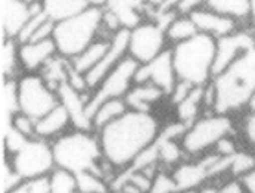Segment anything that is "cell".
Returning a JSON list of instances; mask_svg holds the SVG:
<instances>
[{
	"label": "cell",
	"mask_w": 255,
	"mask_h": 193,
	"mask_svg": "<svg viewBox=\"0 0 255 193\" xmlns=\"http://www.w3.org/2000/svg\"><path fill=\"white\" fill-rule=\"evenodd\" d=\"M50 177V193H77V183L73 173L55 168Z\"/></svg>",
	"instance_id": "f1b7e54d"
},
{
	"label": "cell",
	"mask_w": 255,
	"mask_h": 193,
	"mask_svg": "<svg viewBox=\"0 0 255 193\" xmlns=\"http://www.w3.org/2000/svg\"><path fill=\"white\" fill-rule=\"evenodd\" d=\"M21 182H22V179L16 174L9 158L4 155L1 158V193H7L9 191H12Z\"/></svg>",
	"instance_id": "e575fe53"
},
{
	"label": "cell",
	"mask_w": 255,
	"mask_h": 193,
	"mask_svg": "<svg viewBox=\"0 0 255 193\" xmlns=\"http://www.w3.org/2000/svg\"><path fill=\"white\" fill-rule=\"evenodd\" d=\"M19 1H25V3H34V1H40V0H19Z\"/></svg>",
	"instance_id": "7dc6e473"
},
{
	"label": "cell",
	"mask_w": 255,
	"mask_h": 193,
	"mask_svg": "<svg viewBox=\"0 0 255 193\" xmlns=\"http://www.w3.org/2000/svg\"><path fill=\"white\" fill-rule=\"evenodd\" d=\"M10 125L18 130L21 134H24L27 139H36V119L30 118L28 115L22 114V112H18L16 115L12 118L10 121Z\"/></svg>",
	"instance_id": "d590c367"
},
{
	"label": "cell",
	"mask_w": 255,
	"mask_h": 193,
	"mask_svg": "<svg viewBox=\"0 0 255 193\" xmlns=\"http://www.w3.org/2000/svg\"><path fill=\"white\" fill-rule=\"evenodd\" d=\"M58 96H59V103L70 114L74 128L95 131L92 118L87 114V103L90 100V95L87 92H78L68 83H64L58 89Z\"/></svg>",
	"instance_id": "9a60e30c"
},
{
	"label": "cell",
	"mask_w": 255,
	"mask_h": 193,
	"mask_svg": "<svg viewBox=\"0 0 255 193\" xmlns=\"http://www.w3.org/2000/svg\"><path fill=\"white\" fill-rule=\"evenodd\" d=\"M161 124L152 112L128 109L96 131L105 162L115 173L128 170L137 156L156 143Z\"/></svg>",
	"instance_id": "6da1fadb"
},
{
	"label": "cell",
	"mask_w": 255,
	"mask_h": 193,
	"mask_svg": "<svg viewBox=\"0 0 255 193\" xmlns=\"http://www.w3.org/2000/svg\"><path fill=\"white\" fill-rule=\"evenodd\" d=\"M251 21L255 24V0H253V9H251Z\"/></svg>",
	"instance_id": "bcb514c9"
},
{
	"label": "cell",
	"mask_w": 255,
	"mask_h": 193,
	"mask_svg": "<svg viewBox=\"0 0 255 193\" xmlns=\"http://www.w3.org/2000/svg\"><path fill=\"white\" fill-rule=\"evenodd\" d=\"M111 39H108V37H99L96 41H93L80 55H77L75 58L70 59L71 61V65H73L78 73H81V74L86 76L104 58V55L107 53V50L110 47Z\"/></svg>",
	"instance_id": "ffe728a7"
},
{
	"label": "cell",
	"mask_w": 255,
	"mask_h": 193,
	"mask_svg": "<svg viewBox=\"0 0 255 193\" xmlns=\"http://www.w3.org/2000/svg\"><path fill=\"white\" fill-rule=\"evenodd\" d=\"M217 39L198 33L192 39L174 44L171 49L177 80L196 87L207 86L214 78Z\"/></svg>",
	"instance_id": "277c9868"
},
{
	"label": "cell",
	"mask_w": 255,
	"mask_h": 193,
	"mask_svg": "<svg viewBox=\"0 0 255 193\" xmlns=\"http://www.w3.org/2000/svg\"><path fill=\"white\" fill-rule=\"evenodd\" d=\"M255 167V152H247V151H239L236 155L232 156V162H230V177H236L239 179L241 176H244L245 173H248L250 170H253Z\"/></svg>",
	"instance_id": "4dcf8cb0"
},
{
	"label": "cell",
	"mask_w": 255,
	"mask_h": 193,
	"mask_svg": "<svg viewBox=\"0 0 255 193\" xmlns=\"http://www.w3.org/2000/svg\"><path fill=\"white\" fill-rule=\"evenodd\" d=\"M179 193H195V191H183V192H179Z\"/></svg>",
	"instance_id": "c3c4849f"
},
{
	"label": "cell",
	"mask_w": 255,
	"mask_h": 193,
	"mask_svg": "<svg viewBox=\"0 0 255 193\" xmlns=\"http://www.w3.org/2000/svg\"><path fill=\"white\" fill-rule=\"evenodd\" d=\"M239 180L242 182L247 192L255 193V167L253 170H250L248 173H245L244 176H241Z\"/></svg>",
	"instance_id": "60d3db41"
},
{
	"label": "cell",
	"mask_w": 255,
	"mask_h": 193,
	"mask_svg": "<svg viewBox=\"0 0 255 193\" xmlns=\"http://www.w3.org/2000/svg\"><path fill=\"white\" fill-rule=\"evenodd\" d=\"M167 95L158 86L152 83H140L133 84L128 93L124 96V100L128 109L140 111V112H150L152 106L161 102Z\"/></svg>",
	"instance_id": "d6986e66"
},
{
	"label": "cell",
	"mask_w": 255,
	"mask_h": 193,
	"mask_svg": "<svg viewBox=\"0 0 255 193\" xmlns=\"http://www.w3.org/2000/svg\"><path fill=\"white\" fill-rule=\"evenodd\" d=\"M127 111H128V106H127V103H126V100L123 97H120V99H110V100L101 103L95 109V112L92 114L93 130L98 131L99 128L105 127L107 124H110L111 121L117 119L118 116H121Z\"/></svg>",
	"instance_id": "484cf974"
},
{
	"label": "cell",
	"mask_w": 255,
	"mask_h": 193,
	"mask_svg": "<svg viewBox=\"0 0 255 193\" xmlns=\"http://www.w3.org/2000/svg\"><path fill=\"white\" fill-rule=\"evenodd\" d=\"M7 193H50V177H37L22 180Z\"/></svg>",
	"instance_id": "1f68e13d"
},
{
	"label": "cell",
	"mask_w": 255,
	"mask_h": 193,
	"mask_svg": "<svg viewBox=\"0 0 255 193\" xmlns=\"http://www.w3.org/2000/svg\"><path fill=\"white\" fill-rule=\"evenodd\" d=\"M16 95L19 112L36 121L59 103L58 92L53 90L38 73H25L16 78Z\"/></svg>",
	"instance_id": "52a82bcc"
},
{
	"label": "cell",
	"mask_w": 255,
	"mask_h": 193,
	"mask_svg": "<svg viewBox=\"0 0 255 193\" xmlns=\"http://www.w3.org/2000/svg\"><path fill=\"white\" fill-rule=\"evenodd\" d=\"M205 7L241 22L251 19L253 0H207Z\"/></svg>",
	"instance_id": "7402d4cb"
},
{
	"label": "cell",
	"mask_w": 255,
	"mask_h": 193,
	"mask_svg": "<svg viewBox=\"0 0 255 193\" xmlns=\"http://www.w3.org/2000/svg\"><path fill=\"white\" fill-rule=\"evenodd\" d=\"M43 10V3H25L19 0H1L0 4V25H1V37L15 39L21 33L25 22L31 18L33 13Z\"/></svg>",
	"instance_id": "4fadbf2b"
},
{
	"label": "cell",
	"mask_w": 255,
	"mask_h": 193,
	"mask_svg": "<svg viewBox=\"0 0 255 193\" xmlns=\"http://www.w3.org/2000/svg\"><path fill=\"white\" fill-rule=\"evenodd\" d=\"M192 21L196 25L198 33L211 36L214 39H221L224 36H229L239 30V22L221 15L216 10H211L208 7H201L189 13Z\"/></svg>",
	"instance_id": "2e32d148"
},
{
	"label": "cell",
	"mask_w": 255,
	"mask_h": 193,
	"mask_svg": "<svg viewBox=\"0 0 255 193\" xmlns=\"http://www.w3.org/2000/svg\"><path fill=\"white\" fill-rule=\"evenodd\" d=\"M127 56H128V30L123 28L112 36L110 47L104 55V58L98 62V65L86 74V81L90 92H93L99 86V83Z\"/></svg>",
	"instance_id": "5bb4252c"
},
{
	"label": "cell",
	"mask_w": 255,
	"mask_h": 193,
	"mask_svg": "<svg viewBox=\"0 0 255 193\" xmlns=\"http://www.w3.org/2000/svg\"><path fill=\"white\" fill-rule=\"evenodd\" d=\"M204 87L205 86L195 87L193 92L176 106L177 121L186 127L199 118V114L204 108Z\"/></svg>",
	"instance_id": "d4e9b609"
},
{
	"label": "cell",
	"mask_w": 255,
	"mask_h": 193,
	"mask_svg": "<svg viewBox=\"0 0 255 193\" xmlns=\"http://www.w3.org/2000/svg\"><path fill=\"white\" fill-rule=\"evenodd\" d=\"M179 186L177 182L171 173V170L161 168L155 177L152 179V185L149 193H179Z\"/></svg>",
	"instance_id": "f546056e"
},
{
	"label": "cell",
	"mask_w": 255,
	"mask_h": 193,
	"mask_svg": "<svg viewBox=\"0 0 255 193\" xmlns=\"http://www.w3.org/2000/svg\"><path fill=\"white\" fill-rule=\"evenodd\" d=\"M137 67L139 64L133 58L127 56L99 83V86L90 93V100L87 103V114L90 118L101 103L110 99H124V96L134 84V74Z\"/></svg>",
	"instance_id": "9c48e42d"
},
{
	"label": "cell",
	"mask_w": 255,
	"mask_h": 193,
	"mask_svg": "<svg viewBox=\"0 0 255 193\" xmlns=\"http://www.w3.org/2000/svg\"><path fill=\"white\" fill-rule=\"evenodd\" d=\"M75 176L77 193H111V183L104 176L93 171H83Z\"/></svg>",
	"instance_id": "83f0119b"
},
{
	"label": "cell",
	"mask_w": 255,
	"mask_h": 193,
	"mask_svg": "<svg viewBox=\"0 0 255 193\" xmlns=\"http://www.w3.org/2000/svg\"><path fill=\"white\" fill-rule=\"evenodd\" d=\"M219 193H248L245 191L242 182L236 177H230L219 186Z\"/></svg>",
	"instance_id": "f35d334b"
},
{
	"label": "cell",
	"mask_w": 255,
	"mask_h": 193,
	"mask_svg": "<svg viewBox=\"0 0 255 193\" xmlns=\"http://www.w3.org/2000/svg\"><path fill=\"white\" fill-rule=\"evenodd\" d=\"M70 125L73 124L68 111L61 103H58L52 111H49L46 115L36 121L37 137L52 142L67 133Z\"/></svg>",
	"instance_id": "ac0fdd59"
},
{
	"label": "cell",
	"mask_w": 255,
	"mask_h": 193,
	"mask_svg": "<svg viewBox=\"0 0 255 193\" xmlns=\"http://www.w3.org/2000/svg\"><path fill=\"white\" fill-rule=\"evenodd\" d=\"M111 193H123V192H115V191H112V192Z\"/></svg>",
	"instance_id": "681fc988"
},
{
	"label": "cell",
	"mask_w": 255,
	"mask_h": 193,
	"mask_svg": "<svg viewBox=\"0 0 255 193\" xmlns=\"http://www.w3.org/2000/svg\"><path fill=\"white\" fill-rule=\"evenodd\" d=\"M140 83H152L158 86L167 96L171 93L177 83L171 49H165L161 55L147 64H139L134 74V84Z\"/></svg>",
	"instance_id": "8fae6325"
},
{
	"label": "cell",
	"mask_w": 255,
	"mask_h": 193,
	"mask_svg": "<svg viewBox=\"0 0 255 193\" xmlns=\"http://www.w3.org/2000/svg\"><path fill=\"white\" fill-rule=\"evenodd\" d=\"M19 43L15 39L1 40L0 47V67H1V80H16L18 70L21 68L19 62Z\"/></svg>",
	"instance_id": "603a6c76"
},
{
	"label": "cell",
	"mask_w": 255,
	"mask_h": 193,
	"mask_svg": "<svg viewBox=\"0 0 255 193\" xmlns=\"http://www.w3.org/2000/svg\"><path fill=\"white\" fill-rule=\"evenodd\" d=\"M235 133V121L232 115L210 112L199 116L186 127L180 139L183 152L189 158H201L214 151L220 140Z\"/></svg>",
	"instance_id": "8992f818"
},
{
	"label": "cell",
	"mask_w": 255,
	"mask_h": 193,
	"mask_svg": "<svg viewBox=\"0 0 255 193\" xmlns=\"http://www.w3.org/2000/svg\"><path fill=\"white\" fill-rule=\"evenodd\" d=\"M239 151H241V149H239L238 142L235 140L233 134L223 137L219 143H217V146L214 148V152H216V154L220 155V156H226V158L236 155Z\"/></svg>",
	"instance_id": "74e56055"
},
{
	"label": "cell",
	"mask_w": 255,
	"mask_h": 193,
	"mask_svg": "<svg viewBox=\"0 0 255 193\" xmlns=\"http://www.w3.org/2000/svg\"><path fill=\"white\" fill-rule=\"evenodd\" d=\"M195 193H219V186H216V185H204L202 188H199V189H196Z\"/></svg>",
	"instance_id": "7bdbcfd3"
},
{
	"label": "cell",
	"mask_w": 255,
	"mask_h": 193,
	"mask_svg": "<svg viewBox=\"0 0 255 193\" xmlns=\"http://www.w3.org/2000/svg\"><path fill=\"white\" fill-rule=\"evenodd\" d=\"M110 0H86L89 7H98V9H105Z\"/></svg>",
	"instance_id": "ee69618b"
},
{
	"label": "cell",
	"mask_w": 255,
	"mask_h": 193,
	"mask_svg": "<svg viewBox=\"0 0 255 193\" xmlns=\"http://www.w3.org/2000/svg\"><path fill=\"white\" fill-rule=\"evenodd\" d=\"M196 86H193V84H190V83H187V81H183V80H177V83H176V86H174V89L171 90V93L168 95V97H170V102L174 105V106H177L180 102H183L192 92H193V89H195Z\"/></svg>",
	"instance_id": "8d00e7d4"
},
{
	"label": "cell",
	"mask_w": 255,
	"mask_h": 193,
	"mask_svg": "<svg viewBox=\"0 0 255 193\" xmlns=\"http://www.w3.org/2000/svg\"><path fill=\"white\" fill-rule=\"evenodd\" d=\"M41 3L46 15L55 22L68 19L89 7L86 0H41Z\"/></svg>",
	"instance_id": "44dd1931"
},
{
	"label": "cell",
	"mask_w": 255,
	"mask_h": 193,
	"mask_svg": "<svg viewBox=\"0 0 255 193\" xmlns=\"http://www.w3.org/2000/svg\"><path fill=\"white\" fill-rule=\"evenodd\" d=\"M180 0H164V4L161 7L159 12H171V10H177V6H179ZM156 12V13H159Z\"/></svg>",
	"instance_id": "b9f144b4"
},
{
	"label": "cell",
	"mask_w": 255,
	"mask_h": 193,
	"mask_svg": "<svg viewBox=\"0 0 255 193\" xmlns=\"http://www.w3.org/2000/svg\"><path fill=\"white\" fill-rule=\"evenodd\" d=\"M196 34H198L196 25L189 15H177L165 30L167 40L171 41L173 46L192 39Z\"/></svg>",
	"instance_id": "4316f807"
},
{
	"label": "cell",
	"mask_w": 255,
	"mask_h": 193,
	"mask_svg": "<svg viewBox=\"0 0 255 193\" xmlns=\"http://www.w3.org/2000/svg\"><path fill=\"white\" fill-rule=\"evenodd\" d=\"M104 9L87 7L68 19L55 24L53 41L58 53L67 59H73L87 49L102 33Z\"/></svg>",
	"instance_id": "5b68a950"
},
{
	"label": "cell",
	"mask_w": 255,
	"mask_h": 193,
	"mask_svg": "<svg viewBox=\"0 0 255 193\" xmlns=\"http://www.w3.org/2000/svg\"><path fill=\"white\" fill-rule=\"evenodd\" d=\"M207 0H180L179 6H177V12L179 15H189L196 9L205 7Z\"/></svg>",
	"instance_id": "ab89813d"
},
{
	"label": "cell",
	"mask_w": 255,
	"mask_h": 193,
	"mask_svg": "<svg viewBox=\"0 0 255 193\" xmlns=\"http://www.w3.org/2000/svg\"><path fill=\"white\" fill-rule=\"evenodd\" d=\"M68 70H70V59L58 53L44 64V67L40 70L38 74L53 90L58 92V89L68 81Z\"/></svg>",
	"instance_id": "cb8c5ba5"
},
{
	"label": "cell",
	"mask_w": 255,
	"mask_h": 193,
	"mask_svg": "<svg viewBox=\"0 0 255 193\" xmlns=\"http://www.w3.org/2000/svg\"><path fill=\"white\" fill-rule=\"evenodd\" d=\"M165 31L153 21H142L128 30V56L147 64L165 50Z\"/></svg>",
	"instance_id": "30bf717a"
},
{
	"label": "cell",
	"mask_w": 255,
	"mask_h": 193,
	"mask_svg": "<svg viewBox=\"0 0 255 193\" xmlns=\"http://www.w3.org/2000/svg\"><path fill=\"white\" fill-rule=\"evenodd\" d=\"M216 90L214 112L232 115L248 106L255 89V49L233 62L224 73L213 78Z\"/></svg>",
	"instance_id": "3957f363"
},
{
	"label": "cell",
	"mask_w": 255,
	"mask_h": 193,
	"mask_svg": "<svg viewBox=\"0 0 255 193\" xmlns=\"http://www.w3.org/2000/svg\"><path fill=\"white\" fill-rule=\"evenodd\" d=\"M49 19V16L46 15V12H44V9L43 10H40V12H36V13H33L31 15V18L25 22V25L22 27V30H21V33L18 34V37H16V41L19 43V44H22V43H28V41H31L33 39V36L36 34V31Z\"/></svg>",
	"instance_id": "d6a6232c"
},
{
	"label": "cell",
	"mask_w": 255,
	"mask_h": 193,
	"mask_svg": "<svg viewBox=\"0 0 255 193\" xmlns=\"http://www.w3.org/2000/svg\"><path fill=\"white\" fill-rule=\"evenodd\" d=\"M238 130L242 142L255 152V111H247L241 119Z\"/></svg>",
	"instance_id": "836d02e7"
},
{
	"label": "cell",
	"mask_w": 255,
	"mask_h": 193,
	"mask_svg": "<svg viewBox=\"0 0 255 193\" xmlns=\"http://www.w3.org/2000/svg\"><path fill=\"white\" fill-rule=\"evenodd\" d=\"M6 156L22 180L50 176L56 168L52 142L38 137L30 139L18 152Z\"/></svg>",
	"instance_id": "ba28073f"
},
{
	"label": "cell",
	"mask_w": 255,
	"mask_h": 193,
	"mask_svg": "<svg viewBox=\"0 0 255 193\" xmlns=\"http://www.w3.org/2000/svg\"><path fill=\"white\" fill-rule=\"evenodd\" d=\"M52 151L56 168L73 174L93 171L112 182L117 173L105 162L96 131L77 130L64 133L52 140Z\"/></svg>",
	"instance_id": "7a4b0ae2"
},
{
	"label": "cell",
	"mask_w": 255,
	"mask_h": 193,
	"mask_svg": "<svg viewBox=\"0 0 255 193\" xmlns=\"http://www.w3.org/2000/svg\"><path fill=\"white\" fill-rule=\"evenodd\" d=\"M255 49V36L250 30H238L229 36L217 39V53L214 64V77L224 73L242 55Z\"/></svg>",
	"instance_id": "7c38bea8"
},
{
	"label": "cell",
	"mask_w": 255,
	"mask_h": 193,
	"mask_svg": "<svg viewBox=\"0 0 255 193\" xmlns=\"http://www.w3.org/2000/svg\"><path fill=\"white\" fill-rule=\"evenodd\" d=\"M247 111H255V89H254V92L251 93V97H250V102H248Z\"/></svg>",
	"instance_id": "f6af8a7d"
},
{
	"label": "cell",
	"mask_w": 255,
	"mask_h": 193,
	"mask_svg": "<svg viewBox=\"0 0 255 193\" xmlns=\"http://www.w3.org/2000/svg\"><path fill=\"white\" fill-rule=\"evenodd\" d=\"M19 62L21 68L25 73H40L44 64L58 55V49L53 39L41 40V41H28L19 44Z\"/></svg>",
	"instance_id": "e0dca14e"
}]
</instances>
